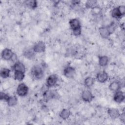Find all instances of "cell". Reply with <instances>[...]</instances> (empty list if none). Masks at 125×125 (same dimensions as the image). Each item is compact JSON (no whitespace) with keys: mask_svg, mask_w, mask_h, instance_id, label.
I'll list each match as a JSON object with an SVG mask.
<instances>
[{"mask_svg":"<svg viewBox=\"0 0 125 125\" xmlns=\"http://www.w3.org/2000/svg\"><path fill=\"white\" fill-rule=\"evenodd\" d=\"M31 74L34 79L40 80L43 76V70L42 67L38 65H36L31 68Z\"/></svg>","mask_w":125,"mask_h":125,"instance_id":"obj_1","label":"cell"},{"mask_svg":"<svg viewBox=\"0 0 125 125\" xmlns=\"http://www.w3.org/2000/svg\"><path fill=\"white\" fill-rule=\"evenodd\" d=\"M28 92V87L24 83H20L17 88V93L21 97L25 96Z\"/></svg>","mask_w":125,"mask_h":125,"instance_id":"obj_2","label":"cell"},{"mask_svg":"<svg viewBox=\"0 0 125 125\" xmlns=\"http://www.w3.org/2000/svg\"><path fill=\"white\" fill-rule=\"evenodd\" d=\"M1 57L5 60H12L15 57V55L11 49L5 48L1 52Z\"/></svg>","mask_w":125,"mask_h":125,"instance_id":"obj_3","label":"cell"},{"mask_svg":"<svg viewBox=\"0 0 125 125\" xmlns=\"http://www.w3.org/2000/svg\"><path fill=\"white\" fill-rule=\"evenodd\" d=\"M46 48V46L45 43L42 42V41H40L34 45L33 47V49L35 52L37 53H41L45 51Z\"/></svg>","mask_w":125,"mask_h":125,"instance_id":"obj_4","label":"cell"},{"mask_svg":"<svg viewBox=\"0 0 125 125\" xmlns=\"http://www.w3.org/2000/svg\"><path fill=\"white\" fill-rule=\"evenodd\" d=\"M94 97L92 93L88 90H84L82 93V98L83 100L86 102H90L93 100Z\"/></svg>","mask_w":125,"mask_h":125,"instance_id":"obj_5","label":"cell"},{"mask_svg":"<svg viewBox=\"0 0 125 125\" xmlns=\"http://www.w3.org/2000/svg\"><path fill=\"white\" fill-rule=\"evenodd\" d=\"M63 74L68 78H72L75 74V69L72 66H67L63 70Z\"/></svg>","mask_w":125,"mask_h":125,"instance_id":"obj_6","label":"cell"},{"mask_svg":"<svg viewBox=\"0 0 125 125\" xmlns=\"http://www.w3.org/2000/svg\"><path fill=\"white\" fill-rule=\"evenodd\" d=\"M69 24L72 31L81 28L80 22L77 19H71L69 22Z\"/></svg>","mask_w":125,"mask_h":125,"instance_id":"obj_7","label":"cell"},{"mask_svg":"<svg viewBox=\"0 0 125 125\" xmlns=\"http://www.w3.org/2000/svg\"><path fill=\"white\" fill-rule=\"evenodd\" d=\"M58 79V77L56 75L52 74L50 75L46 80V85L49 87L54 86L56 84Z\"/></svg>","mask_w":125,"mask_h":125,"instance_id":"obj_8","label":"cell"},{"mask_svg":"<svg viewBox=\"0 0 125 125\" xmlns=\"http://www.w3.org/2000/svg\"><path fill=\"white\" fill-rule=\"evenodd\" d=\"M108 74L105 71H101L98 73L97 75L96 78L98 81L101 83H104L108 79Z\"/></svg>","mask_w":125,"mask_h":125,"instance_id":"obj_9","label":"cell"},{"mask_svg":"<svg viewBox=\"0 0 125 125\" xmlns=\"http://www.w3.org/2000/svg\"><path fill=\"white\" fill-rule=\"evenodd\" d=\"M107 112L109 116L113 119H117L121 116L119 111L116 108H110L108 109Z\"/></svg>","mask_w":125,"mask_h":125,"instance_id":"obj_10","label":"cell"},{"mask_svg":"<svg viewBox=\"0 0 125 125\" xmlns=\"http://www.w3.org/2000/svg\"><path fill=\"white\" fill-rule=\"evenodd\" d=\"M114 100L115 102L118 103H122L125 99L124 93L121 91H117L116 92L113 97Z\"/></svg>","mask_w":125,"mask_h":125,"instance_id":"obj_11","label":"cell"},{"mask_svg":"<svg viewBox=\"0 0 125 125\" xmlns=\"http://www.w3.org/2000/svg\"><path fill=\"white\" fill-rule=\"evenodd\" d=\"M12 69L15 71H21L23 72H25V67L23 63L20 62H16L13 66Z\"/></svg>","mask_w":125,"mask_h":125,"instance_id":"obj_12","label":"cell"},{"mask_svg":"<svg viewBox=\"0 0 125 125\" xmlns=\"http://www.w3.org/2000/svg\"><path fill=\"white\" fill-rule=\"evenodd\" d=\"M100 34L103 38H107L110 35L107 27H101L99 30Z\"/></svg>","mask_w":125,"mask_h":125,"instance_id":"obj_13","label":"cell"},{"mask_svg":"<svg viewBox=\"0 0 125 125\" xmlns=\"http://www.w3.org/2000/svg\"><path fill=\"white\" fill-rule=\"evenodd\" d=\"M121 87L120 84L118 82H113L109 85V88L110 89V90L112 91L116 92L118 90H119V89Z\"/></svg>","mask_w":125,"mask_h":125,"instance_id":"obj_14","label":"cell"},{"mask_svg":"<svg viewBox=\"0 0 125 125\" xmlns=\"http://www.w3.org/2000/svg\"><path fill=\"white\" fill-rule=\"evenodd\" d=\"M24 78V72L21 71H14V78L19 81H21Z\"/></svg>","mask_w":125,"mask_h":125,"instance_id":"obj_15","label":"cell"},{"mask_svg":"<svg viewBox=\"0 0 125 125\" xmlns=\"http://www.w3.org/2000/svg\"><path fill=\"white\" fill-rule=\"evenodd\" d=\"M8 105L9 106H13L16 105L18 102V100L15 96H9L8 100L6 101Z\"/></svg>","mask_w":125,"mask_h":125,"instance_id":"obj_16","label":"cell"},{"mask_svg":"<svg viewBox=\"0 0 125 125\" xmlns=\"http://www.w3.org/2000/svg\"><path fill=\"white\" fill-rule=\"evenodd\" d=\"M109 61L108 58L106 56H102L99 57V63L101 66H106Z\"/></svg>","mask_w":125,"mask_h":125,"instance_id":"obj_17","label":"cell"},{"mask_svg":"<svg viewBox=\"0 0 125 125\" xmlns=\"http://www.w3.org/2000/svg\"><path fill=\"white\" fill-rule=\"evenodd\" d=\"M70 115V111L67 109H63L60 113V117L63 119L66 120L68 119Z\"/></svg>","mask_w":125,"mask_h":125,"instance_id":"obj_18","label":"cell"},{"mask_svg":"<svg viewBox=\"0 0 125 125\" xmlns=\"http://www.w3.org/2000/svg\"><path fill=\"white\" fill-rule=\"evenodd\" d=\"M10 70L6 68H2L0 71V77L3 79H6L9 77L10 75Z\"/></svg>","mask_w":125,"mask_h":125,"instance_id":"obj_19","label":"cell"},{"mask_svg":"<svg viewBox=\"0 0 125 125\" xmlns=\"http://www.w3.org/2000/svg\"><path fill=\"white\" fill-rule=\"evenodd\" d=\"M111 15L112 17L115 18V19H119L122 16V14L121 13L118 7H115L113 9L111 12Z\"/></svg>","mask_w":125,"mask_h":125,"instance_id":"obj_20","label":"cell"},{"mask_svg":"<svg viewBox=\"0 0 125 125\" xmlns=\"http://www.w3.org/2000/svg\"><path fill=\"white\" fill-rule=\"evenodd\" d=\"M94 83V79L91 77H88L86 78L84 81V83L85 86L87 87H91Z\"/></svg>","mask_w":125,"mask_h":125,"instance_id":"obj_21","label":"cell"},{"mask_svg":"<svg viewBox=\"0 0 125 125\" xmlns=\"http://www.w3.org/2000/svg\"><path fill=\"white\" fill-rule=\"evenodd\" d=\"M56 93L54 91H47L44 93V97L46 100H49L55 97Z\"/></svg>","mask_w":125,"mask_h":125,"instance_id":"obj_22","label":"cell"},{"mask_svg":"<svg viewBox=\"0 0 125 125\" xmlns=\"http://www.w3.org/2000/svg\"><path fill=\"white\" fill-rule=\"evenodd\" d=\"M34 51L33 49H27V50L25 51L23 55L27 58L29 59H32L34 56Z\"/></svg>","mask_w":125,"mask_h":125,"instance_id":"obj_23","label":"cell"},{"mask_svg":"<svg viewBox=\"0 0 125 125\" xmlns=\"http://www.w3.org/2000/svg\"><path fill=\"white\" fill-rule=\"evenodd\" d=\"M25 2L26 5L31 9H35L37 6V2L36 0H26Z\"/></svg>","mask_w":125,"mask_h":125,"instance_id":"obj_24","label":"cell"},{"mask_svg":"<svg viewBox=\"0 0 125 125\" xmlns=\"http://www.w3.org/2000/svg\"><path fill=\"white\" fill-rule=\"evenodd\" d=\"M97 4V1L95 0H88L86 2L85 6L87 8H94L96 6Z\"/></svg>","mask_w":125,"mask_h":125,"instance_id":"obj_25","label":"cell"},{"mask_svg":"<svg viewBox=\"0 0 125 125\" xmlns=\"http://www.w3.org/2000/svg\"><path fill=\"white\" fill-rule=\"evenodd\" d=\"M107 28L109 32V33L111 34L112 33H113L114 32V31L115 30L116 26L114 24V23H112L110 24L109 25H108V26H107Z\"/></svg>","mask_w":125,"mask_h":125,"instance_id":"obj_26","label":"cell"},{"mask_svg":"<svg viewBox=\"0 0 125 125\" xmlns=\"http://www.w3.org/2000/svg\"><path fill=\"white\" fill-rule=\"evenodd\" d=\"M0 100H5V101H7L8 99V98L9 97V96L6 93H4V92H0Z\"/></svg>","mask_w":125,"mask_h":125,"instance_id":"obj_27","label":"cell"},{"mask_svg":"<svg viewBox=\"0 0 125 125\" xmlns=\"http://www.w3.org/2000/svg\"><path fill=\"white\" fill-rule=\"evenodd\" d=\"M119 10L121 12V13L122 14V16H124L125 13V7L124 5H121L118 7Z\"/></svg>","mask_w":125,"mask_h":125,"instance_id":"obj_28","label":"cell"}]
</instances>
